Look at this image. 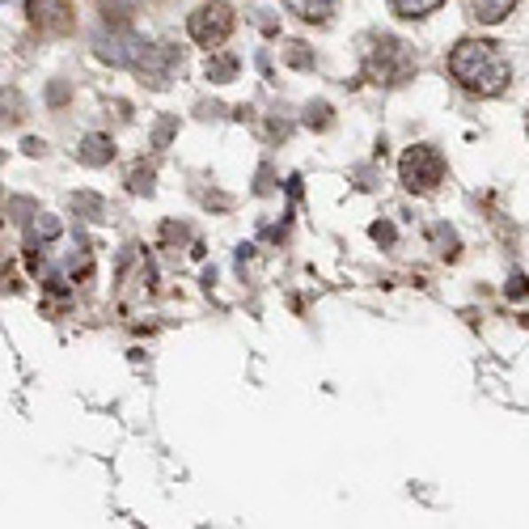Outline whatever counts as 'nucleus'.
<instances>
[{"label": "nucleus", "mask_w": 529, "mask_h": 529, "mask_svg": "<svg viewBox=\"0 0 529 529\" xmlns=\"http://www.w3.org/2000/svg\"><path fill=\"white\" fill-rule=\"evenodd\" d=\"M174 128H178V114H166V119L157 123V132H152V144H157V149H166V144H170V136H174Z\"/></svg>", "instance_id": "obj_18"}, {"label": "nucleus", "mask_w": 529, "mask_h": 529, "mask_svg": "<svg viewBox=\"0 0 529 529\" xmlns=\"http://www.w3.org/2000/svg\"><path fill=\"white\" fill-rule=\"evenodd\" d=\"M504 292H509L512 301H521V297H529V280H525V276H512V280H509V288H504Z\"/></svg>", "instance_id": "obj_21"}, {"label": "nucleus", "mask_w": 529, "mask_h": 529, "mask_svg": "<svg viewBox=\"0 0 529 529\" xmlns=\"http://www.w3.org/2000/svg\"><path fill=\"white\" fill-rule=\"evenodd\" d=\"M369 233H373V242H381V246H394V225L390 221H377Z\"/></svg>", "instance_id": "obj_20"}, {"label": "nucleus", "mask_w": 529, "mask_h": 529, "mask_svg": "<svg viewBox=\"0 0 529 529\" xmlns=\"http://www.w3.org/2000/svg\"><path fill=\"white\" fill-rule=\"evenodd\" d=\"M76 161H81V166H111L114 161L111 136H85V140L76 144Z\"/></svg>", "instance_id": "obj_7"}, {"label": "nucleus", "mask_w": 529, "mask_h": 529, "mask_svg": "<svg viewBox=\"0 0 529 529\" xmlns=\"http://www.w3.org/2000/svg\"><path fill=\"white\" fill-rule=\"evenodd\" d=\"M35 233H38V237H47V242H51V237H59V221H56V216H47V212H38Z\"/></svg>", "instance_id": "obj_19"}, {"label": "nucleus", "mask_w": 529, "mask_h": 529, "mask_svg": "<svg viewBox=\"0 0 529 529\" xmlns=\"http://www.w3.org/2000/svg\"><path fill=\"white\" fill-rule=\"evenodd\" d=\"M30 21H35L38 30L64 35V30H73L76 9H73V0H30Z\"/></svg>", "instance_id": "obj_6"}, {"label": "nucleus", "mask_w": 529, "mask_h": 529, "mask_svg": "<svg viewBox=\"0 0 529 529\" xmlns=\"http://www.w3.org/2000/svg\"><path fill=\"white\" fill-rule=\"evenodd\" d=\"M512 4H517V0H471V13L483 21V26H495V21H504L512 13Z\"/></svg>", "instance_id": "obj_10"}, {"label": "nucleus", "mask_w": 529, "mask_h": 529, "mask_svg": "<svg viewBox=\"0 0 529 529\" xmlns=\"http://www.w3.org/2000/svg\"><path fill=\"white\" fill-rule=\"evenodd\" d=\"M449 73H454V81L462 89H471L478 97H495L509 89L512 64L495 43L466 38V43H457L454 51H449Z\"/></svg>", "instance_id": "obj_1"}, {"label": "nucleus", "mask_w": 529, "mask_h": 529, "mask_svg": "<svg viewBox=\"0 0 529 529\" xmlns=\"http://www.w3.org/2000/svg\"><path fill=\"white\" fill-rule=\"evenodd\" d=\"M398 178H402V187L416 191V195L436 191V183L445 178V157H440V149H432V144L407 149L402 152V161H398Z\"/></svg>", "instance_id": "obj_3"}, {"label": "nucleus", "mask_w": 529, "mask_h": 529, "mask_svg": "<svg viewBox=\"0 0 529 529\" xmlns=\"http://www.w3.org/2000/svg\"><path fill=\"white\" fill-rule=\"evenodd\" d=\"M364 76L373 85H402L416 76V51L402 43V38L381 35L364 47Z\"/></svg>", "instance_id": "obj_2"}, {"label": "nucleus", "mask_w": 529, "mask_h": 529, "mask_svg": "<svg viewBox=\"0 0 529 529\" xmlns=\"http://www.w3.org/2000/svg\"><path fill=\"white\" fill-rule=\"evenodd\" d=\"M136 73H140V81L149 85V89H166L174 81V73L183 68V56H178V47H170V43H144V51H140V59L132 64Z\"/></svg>", "instance_id": "obj_5"}, {"label": "nucleus", "mask_w": 529, "mask_h": 529, "mask_svg": "<svg viewBox=\"0 0 529 529\" xmlns=\"http://www.w3.org/2000/svg\"><path fill=\"white\" fill-rule=\"evenodd\" d=\"M284 64H288V68H314V56H309L305 43H288V47H284Z\"/></svg>", "instance_id": "obj_15"}, {"label": "nucleus", "mask_w": 529, "mask_h": 529, "mask_svg": "<svg viewBox=\"0 0 529 529\" xmlns=\"http://www.w3.org/2000/svg\"><path fill=\"white\" fill-rule=\"evenodd\" d=\"M428 242L436 246L440 259H457V254H462V242H457V233L449 225H432L428 229Z\"/></svg>", "instance_id": "obj_11"}, {"label": "nucleus", "mask_w": 529, "mask_h": 529, "mask_svg": "<svg viewBox=\"0 0 529 529\" xmlns=\"http://www.w3.org/2000/svg\"><path fill=\"white\" fill-rule=\"evenodd\" d=\"M47 149V144H43V140H26V152H30V157H38V152Z\"/></svg>", "instance_id": "obj_23"}, {"label": "nucleus", "mask_w": 529, "mask_h": 529, "mask_svg": "<svg viewBox=\"0 0 529 529\" xmlns=\"http://www.w3.org/2000/svg\"><path fill=\"white\" fill-rule=\"evenodd\" d=\"M73 208H76V212H85L89 221H102V216H106V204H102L97 195H89V191H81V195H73Z\"/></svg>", "instance_id": "obj_13"}, {"label": "nucleus", "mask_w": 529, "mask_h": 529, "mask_svg": "<svg viewBox=\"0 0 529 529\" xmlns=\"http://www.w3.org/2000/svg\"><path fill=\"white\" fill-rule=\"evenodd\" d=\"M335 4H339V0H284V9L297 13L301 21H326Z\"/></svg>", "instance_id": "obj_9"}, {"label": "nucleus", "mask_w": 529, "mask_h": 529, "mask_svg": "<svg viewBox=\"0 0 529 529\" xmlns=\"http://www.w3.org/2000/svg\"><path fill=\"white\" fill-rule=\"evenodd\" d=\"M128 191H132V195H152V166H136V170L128 174Z\"/></svg>", "instance_id": "obj_17"}, {"label": "nucleus", "mask_w": 529, "mask_h": 529, "mask_svg": "<svg viewBox=\"0 0 529 529\" xmlns=\"http://www.w3.org/2000/svg\"><path fill=\"white\" fill-rule=\"evenodd\" d=\"M305 128H314V132L331 128V106H326V102H309V106H305Z\"/></svg>", "instance_id": "obj_16"}, {"label": "nucleus", "mask_w": 529, "mask_h": 529, "mask_svg": "<svg viewBox=\"0 0 529 529\" xmlns=\"http://www.w3.org/2000/svg\"><path fill=\"white\" fill-rule=\"evenodd\" d=\"M237 68H242V59L229 56V51H216V56H208V64H204V73H208L212 85H229V81L237 76Z\"/></svg>", "instance_id": "obj_8"}, {"label": "nucleus", "mask_w": 529, "mask_h": 529, "mask_svg": "<svg viewBox=\"0 0 529 529\" xmlns=\"http://www.w3.org/2000/svg\"><path fill=\"white\" fill-rule=\"evenodd\" d=\"M97 4H102L106 18H114V26H123L136 13V0H97Z\"/></svg>", "instance_id": "obj_14"}, {"label": "nucleus", "mask_w": 529, "mask_h": 529, "mask_svg": "<svg viewBox=\"0 0 529 529\" xmlns=\"http://www.w3.org/2000/svg\"><path fill=\"white\" fill-rule=\"evenodd\" d=\"M390 4H394L398 18H411V21H416V18H428V13H436L445 0H390Z\"/></svg>", "instance_id": "obj_12"}, {"label": "nucleus", "mask_w": 529, "mask_h": 529, "mask_svg": "<svg viewBox=\"0 0 529 529\" xmlns=\"http://www.w3.org/2000/svg\"><path fill=\"white\" fill-rule=\"evenodd\" d=\"M187 30L199 47H221V43L233 35V9H229L225 0H208V4H199V9L191 13Z\"/></svg>", "instance_id": "obj_4"}, {"label": "nucleus", "mask_w": 529, "mask_h": 529, "mask_svg": "<svg viewBox=\"0 0 529 529\" xmlns=\"http://www.w3.org/2000/svg\"><path fill=\"white\" fill-rule=\"evenodd\" d=\"M64 97H68V85H51V102H56V106L64 102Z\"/></svg>", "instance_id": "obj_22"}]
</instances>
